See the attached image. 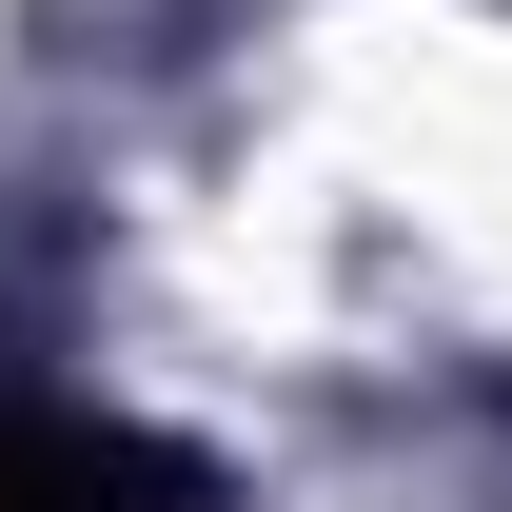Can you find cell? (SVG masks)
<instances>
[{
  "mask_svg": "<svg viewBox=\"0 0 512 512\" xmlns=\"http://www.w3.org/2000/svg\"><path fill=\"white\" fill-rule=\"evenodd\" d=\"M0 512H178L119 434H0Z\"/></svg>",
  "mask_w": 512,
  "mask_h": 512,
  "instance_id": "obj_1",
  "label": "cell"
}]
</instances>
